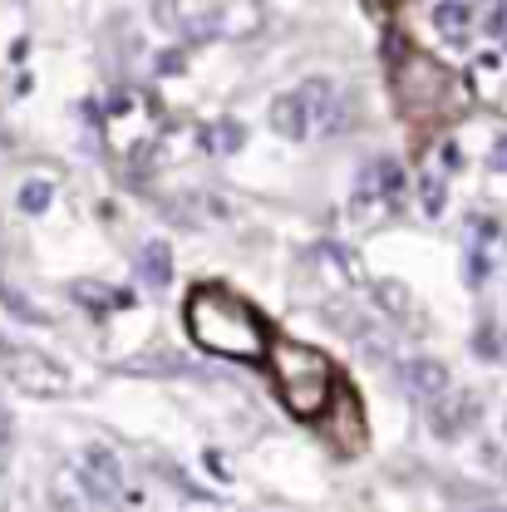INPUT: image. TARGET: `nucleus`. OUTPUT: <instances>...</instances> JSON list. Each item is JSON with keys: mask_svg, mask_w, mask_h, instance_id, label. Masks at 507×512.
Here are the masks:
<instances>
[{"mask_svg": "<svg viewBox=\"0 0 507 512\" xmlns=\"http://www.w3.org/2000/svg\"><path fill=\"white\" fill-rule=\"evenodd\" d=\"M188 325L197 335V345L217 350V355H237V360H256L266 335L252 306H242L227 291H197L188 301Z\"/></svg>", "mask_w": 507, "mask_h": 512, "instance_id": "1", "label": "nucleus"}, {"mask_svg": "<svg viewBox=\"0 0 507 512\" xmlns=\"http://www.w3.org/2000/svg\"><path fill=\"white\" fill-rule=\"evenodd\" d=\"M276 375H281V394L301 419H316L325 394H330V365L306 345H276Z\"/></svg>", "mask_w": 507, "mask_h": 512, "instance_id": "2", "label": "nucleus"}, {"mask_svg": "<svg viewBox=\"0 0 507 512\" xmlns=\"http://www.w3.org/2000/svg\"><path fill=\"white\" fill-rule=\"evenodd\" d=\"M345 124V109H340V94L330 84L311 79L306 89H296L291 99L276 104V128L291 133V138H311V133H330V128Z\"/></svg>", "mask_w": 507, "mask_h": 512, "instance_id": "3", "label": "nucleus"}, {"mask_svg": "<svg viewBox=\"0 0 507 512\" xmlns=\"http://www.w3.org/2000/svg\"><path fill=\"white\" fill-rule=\"evenodd\" d=\"M10 370H15V375H20V380H25V389H60V370H50V365H40V360H35V355H15V360H10Z\"/></svg>", "mask_w": 507, "mask_h": 512, "instance_id": "4", "label": "nucleus"}]
</instances>
